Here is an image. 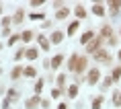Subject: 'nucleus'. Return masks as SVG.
Returning <instances> with one entry per match:
<instances>
[{"label":"nucleus","mask_w":121,"mask_h":109,"mask_svg":"<svg viewBox=\"0 0 121 109\" xmlns=\"http://www.w3.org/2000/svg\"><path fill=\"white\" fill-rule=\"evenodd\" d=\"M103 43H105V39H103V37H95L88 45H86V51H88V54H96V51L101 50Z\"/></svg>","instance_id":"obj_1"},{"label":"nucleus","mask_w":121,"mask_h":109,"mask_svg":"<svg viewBox=\"0 0 121 109\" xmlns=\"http://www.w3.org/2000/svg\"><path fill=\"white\" fill-rule=\"evenodd\" d=\"M86 66H88V58L78 56V62H76V68H74V72H76V74H80V72L86 70Z\"/></svg>","instance_id":"obj_2"},{"label":"nucleus","mask_w":121,"mask_h":109,"mask_svg":"<svg viewBox=\"0 0 121 109\" xmlns=\"http://www.w3.org/2000/svg\"><path fill=\"white\" fill-rule=\"evenodd\" d=\"M99 78H101V70H99V68H92V70L88 72L86 80H88V84H96V82H99Z\"/></svg>","instance_id":"obj_3"},{"label":"nucleus","mask_w":121,"mask_h":109,"mask_svg":"<svg viewBox=\"0 0 121 109\" xmlns=\"http://www.w3.org/2000/svg\"><path fill=\"white\" fill-rule=\"evenodd\" d=\"M92 56H95V60H99V62H109V60H111V56H109L107 50H99L96 54H92Z\"/></svg>","instance_id":"obj_4"},{"label":"nucleus","mask_w":121,"mask_h":109,"mask_svg":"<svg viewBox=\"0 0 121 109\" xmlns=\"http://www.w3.org/2000/svg\"><path fill=\"white\" fill-rule=\"evenodd\" d=\"M37 107H41V99H39V95L27 99V109H37Z\"/></svg>","instance_id":"obj_5"},{"label":"nucleus","mask_w":121,"mask_h":109,"mask_svg":"<svg viewBox=\"0 0 121 109\" xmlns=\"http://www.w3.org/2000/svg\"><path fill=\"white\" fill-rule=\"evenodd\" d=\"M64 37H66V35L62 31H53V33H51V37H49V41H51V43H62Z\"/></svg>","instance_id":"obj_6"},{"label":"nucleus","mask_w":121,"mask_h":109,"mask_svg":"<svg viewBox=\"0 0 121 109\" xmlns=\"http://www.w3.org/2000/svg\"><path fill=\"white\" fill-rule=\"evenodd\" d=\"M101 37L103 39H111L113 37V29H111V25H103V29H101Z\"/></svg>","instance_id":"obj_7"},{"label":"nucleus","mask_w":121,"mask_h":109,"mask_svg":"<svg viewBox=\"0 0 121 109\" xmlns=\"http://www.w3.org/2000/svg\"><path fill=\"white\" fill-rule=\"evenodd\" d=\"M90 39H95V31H86L82 37H80V43H82V45H88Z\"/></svg>","instance_id":"obj_8"},{"label":"nucleus","mask_w":121,"mask_h":109,"mask_svg":"<svg viewBox=\"0 0 121 109\" xmlns=\"http://www.w3.org/2000/svg\"><path fill=\"white\" fill-rule=\"evenodd\" d=\"M37 41H39V45L43 47V51H47V50H49L51 41H49V39H47V37H43V35H39V37H37Z\"/></svg>","instance_id":"obj_9"},{"label":"nucleus","mask_w":121,"mask_h":109,"mask_svg":"<svg viewBox=\"0 0 121 109\" xmlns=\"http://www.w3.org/2000/svg\"><path fill=\"white\" fill-rule=\"evenodd\" d=\"M92 13H95L96 17H103V14H105V6L99 4V2H95V4H92Z\"/></svg>","instance_id":"obj_10"},{"label":"nucleus","mask_w":121,"mask_h":109,"mask_svg":"<svg viewBox=\"0 0 121 109\" xmlns=\"http://www.w3.org/2000/svg\"><path fill=\"white\" fill-rule=\"evenodd\" d=\"M62 62H64V56H62V54L53 56V60H51V68H60V66H62Z\"/></svg>","instance_id":"obj_11"},{"label":"nucleus","mask_w":121,"mask_h":109,"mask_svg":"<svg viewBox=\"0 0 121 109\" xmlns=\"http://www.w3.org/2000/svg\"><path fill=\"white\" fill-rule=\"evenodd\" d=\"M25 54H27V58H29V60H37V56H39V51L35 50V47H27Z\"/></svg>","instance_id":"obj_12"},{"label":"nucleus","mask_w":121,"mask_h":109,"mask_svg":"<svg viewBox=\"0 0 121 109\" xmlns=\"http://www.w3.org/2000/svg\"><path fill=\"white\" fill-rule=\"evenodd\" d=\"M23 70H25V68H21V66H14L13 72H10V78H14V80H17V78H21V76H23Z\"/></svg>","instance_id":"obj_13"},{"label":"nucleus","mask_w":121,"mask_h":109,"mask_svg":"<svg viewBox=\"0 0 121 109\" xmlns=\"http://www.w3.org/2000/svg\"><path fill=\"white\" fill-rule=\"evenodd\" d=\"M23 74H25L27 78H35V76H37V70H35L33 66H27L25 70H23Z\"/></svg>","instance_id":"obj_14"},{"label":"nucleus","mask_w":121,"mask_h":109,"mask_svg":"<svg viewBox=\"0 0 121 109\" xmlns=\"http://www.w3.org/2000/svg\"><path fill=\"white\" fill-rule=\"evenodd\" d=\"M74 13H76V17H78V19H84V17H86V10H84V6H82V4H76Z\"/></svg>","instance_id":"obj_15"},{"label":"nucleus","mask_w":121,"mask_h":109,"mask_svg":"<svg viewBox=\"0 0 121 109\" xmlns=\"http://www.w3.org/2000/svg\"><path fill=\"white\" fill-rule=\"evenodd\" d=\"M68 14H70V8H64V6H62V8H60V10L56 13V17H57L60 21H62V19H66Z\"/></svg>","instance_id":"obj_16"},{"label":"nucleus","mask_w":121,"mask_h":109,"mask_svg":"<svg viewBox=\"0 0 121 109\" xmlns=\"http://www.w3.org/2000/svg\"><path fill=\"white\" fill-rule=\"evenodd\" d=\"M78 27H80V23H78V21H72L70 27H68V35H74V33L78 31Z\"/></svg>","instance_id":"obj_17"},{"label":"nucleus","mask_w":121,"mask_h":109,"mask_svg":"<svg viewBox=\"0 0 121 109\" xmlns=\"http://www.w3.org/2000/svg\"><path fill=\"white\" fill-rule=\"evenodd\" d=\"M23 17H25V10H23V8H19V10H17V14H14V23H23Z\"/></svg>","instance_id":"obj_18"},{"label":"nucleus","mask_w":121,"mask_h":109,"mask_svg":"<svg viewBox=\"0 0 121 109\" xmlns=\"http://www.w3.org/2000/svg\"><path fill=\"white\" fill-rule=\"evenodd\" d=\"M78 95V84H72L70 89H68V97H72V99H76Z\"/></svg>","instance_id":"obj_19"},{"label":"nucleus","mask_w":121,"mask_h":109,"mask_svg":"<svg viewBox=\"0 0 121 109\" xmlns=\"http://www.w3.org/2000/svg\"><path fill=\"white\" fill-rule=\"evenodd\" d=\"M101 105H103V97H95L92 99V109H101Z\"/></svg>","instance_id":"obj_20"},{"label":"nucleus","mask_w":121,"mask_h":109,"mask_svg":"<svg viewBox=\"0 0 121 109\" xmlns=\"http://www.w3.org/2000/svg\"><path fill=\"white\" fill-rule=\"evenodd\" d=\"M111 78H113V82H117V80H119V78H121V66H119V68H115V70H113V74H111Z\"/></svg>","instance_id":"obj_21"},{"label":"nucleus","mask_w":121,"mask_h":109,"mask_svg":"<svg viewBox=\"0 0 121 109\" xmlns=\"http://www.w3.org/2000/svg\"><path fill=\"white\" fill-rule=\"evenodd\" d=\"M56 80H57V89H64V84H66V74H60Z\"/></svg>","instance_id":"obj_22"},{"label":"nucleus","mask_w":121,"mask_h":109,"mask_svg":"<svg viewBox=\"0 0 121 109\" xmlns=\"http://www.w3.org/2000/svg\"><path fill=\"white\" fill-rule=\"evenodd\" d=\"M43 82H45L43 78H39L37 82H35V95H39V93H41V89H43Z\"/></svg>","instance_id":"obj_23"},{"label":"nucleus","mask_w":121,"mask_h":109,"mask_svg":"<svg viewBox=\"0 0 121 109\" xmlns=\"http://www.w3.org/2000/svg\"><path fill=\"white\" fill-rule=\"evenodd\" d=\"M109 8H111V10H119L121 2H119V0H113V2H109Z\"/></svg>","instance_id":"obj_24"},{"label":"nucleus","mask_w":121,"mask_h":109,"mask_svg":"<svg viewBox=\"0 0 121 109\" xmlns=\"http://www.w3.org/2000/svg\"><path fill=\"white\" fill-rule=\"evenodd\" d=\"M17 97H19V93H17L14 89H10V91H8V95H6V99H8V101H14Z\"/></svg>","instance_id":"obj_25"},{"label":"nucleus","mask_w":121,"mask_h":109,"mask_svg":"<svg viewBox=\"0 0 121 109\" xmlns=\"http://www.w3.org/2000/svg\"><path fill=\"white\" fill-rule=\"evenodd\" d=\"M21 39H23V41H29V39H33V31H25V33H21Z\"/></svg>","instance_id":"obj_26"},{"label":"nucleus","mask_w":121,"mask_h":109,"mask_svg":"<svg viewBox=\"0 0 121 109\" xmlns=\"http://www.w3.org/2000/svg\"><path fill=\"white\" fill-rule=\"evenodd\" d=\"M113 103L117 105V107H121V93H119V91H117V93L113 95Z\"/></svg>","instance_id":"obj_27"},{"label":"nucleus","mask_w":121,"mask_h":109,"mask_svg":"<svg viewBox=\"0 0 121 109\" xmlns=\"http://www.w3.org/2000/svg\"><path fill=\"white\" fill-rule=\"evenodd\" d=\"M0 23L4 25V29H8V25L13 23V19H10V17H2V21H0Z\"/></svg>","instance_id":"obj_28"},{"label":"nucleus","mask_w":121,"mask_h":109,"mask_svg":"<svg viewBox=\"0 0 121 109\" xmlns=\"http://www.w3.org/2000/svg\"><path fill=\"white\" fill-rule=\"evenodd\" d=\"M62 93H64V89H53V91H51V97L57 99V97H62Z\"/></svg>","instance_id":"obj_29"},{"label":"nucleus","mask_w":121,"mask_h":109,"mask_svg":"<svg viewBox=\"0 0 121 109\" xmlns=\"http://www.w3.org/2000/svg\"><path fill=\"white\" fill-rule=\"evenodd\" d=\"M19 39H21V35H10V39H8L6 43H8V45H14L17 41H19Z\"/></svg>","instance_id":"obj_30"},{"label":"nucleus","mask_w":121,"mask_h":109,"mask_svg":"<svg viewBox=\"0 0 121 109\" xmlns=\"http://www.w3.org/2000/svg\"><path fill=\"white\" fill-rule=\"evenodd\" d=\"M111 84H113V78H111V76H107L105 80H103V89H107V86H111Z\"/></svg>","instance_id":"obj_31"},{"label":"nucleus","mask_w":121,"mask_h":109,"mask_svg":"<svg viewBox=\"0 0 121 109\" xmlns=\"http://www.w3.org/2000/svg\"><path fill=\"white\" fill-rule=\"evenodd\" d=\"M23 56H25V50H19L14 54V60H23Z\"/></svg>","instance_id":"obj_32"},{"label":"nucleus","mask_w":121,"mask_h":109,"mask_svg":"<svg viewBox=\"0 0 121 109\" xmlns=\"http://www.w3.org/2000/svg\"><path fill=\"white\" fill-rule=\"evenodd\" d=\"M49 105H51V101H49V99H41V107H43V109H47Z\"/></svg>","instance_id":"obj_33"},{"label":"nucleus","mask_w":121,"mask_h":109,"mask_svg":"<svg viewBox=\"0 0 121 109\" xmlns=\"http://www.w3.org/2000/svg\"><path fill=\"white\" fill-rule=\"evenodd\" d=\"M31 19L39 21V19H43V14H41V13H33V14H31Z\"/></svg>","instance_id":"obj_34"},{"label":"nucleus","mask_w":121,"mask_h":109,"mask_svg":"<svg viewBox=\"0 0 121 109\" xmlns=\"http://www.w3.org/2000/svg\"><path fill=\"white\" fill-rule=\"evenodd\" d=\"M41 4H43V0H33L31 2V6H41Z\"/></svg>","instance_id":"obj_35"},{"label":"nucleus","mask_w":121,"mask_h":109,"mask_svg":"<svg viewBox=\"0 0 121 109\" xmlns=\"http://www.w3.org/2000/svg\"><path fill=\"white\" fill-rule=\"evenodd\" d=\"M109 45H117V37H111V39H109Z\"/></svg>","instance_id":"obj_36"},{"label":"nucleus","mask_w":121,"mask_h":109,"mask_svg":"<svg viewBox=\"0 0 121 109\" xmlns=\"http://www.w3.org/2000/svg\"><path fill=\"white\" fill-rule=\"evenodd\" d=\"M8 105H10V101H8V99H4V101H2V107L8 109Z\"/></svg>","instance_id":"obj_37"},{"label":"nucleus","mask_w":121,"mask_h":109,"mask_svg":"<svg viewBox=\"0 0 121 109\" xmlns=\"http://www.w3.org/2000/svg\"><path fill=\"white\" fill-rule=\"evenodd\" d=\"M57 109H68V105H66V103H60V105H57Z\"/></svg>","instance_id":"obj_38"},{"label":"nucleus","mask_w":121,"mask_h":109,"mask_svg":"<svg viewBox=\"0 0 121 109\" xmlns=\"http://www.w3.org/2000/svg\"><path fill=\"white\" fill-rule=\"evenodd\" d=\"M119 60H121V50H119Z\"/></svg>","instance_id":"obj_39"},{"label":"nucleus","mask_w":121,"mask_h":109,"mask_svg":"<svg viewBox=\"0 0 121 109\" xmlns=\"http://www.w3.org/2000/svg\"><path fill=\"white\" fill-rule=\"evenodd\" d=\"M0 13H2V4H0Z\"/></svg>","instance_id":"obj_40"},{"label":"nucleus","mask_w":121,"mask_h":109,"mask_svg":"<svg viewBox=\"0 0 121 109\" xmlns=\"http://www.w3.org/2000/svg\"><path fill=\"white\" fill-rule=\"evenodd\" d=\"M0 50H2V43H0Z\"/></svg>","instance_id":"obj_41"}]
</instances>
